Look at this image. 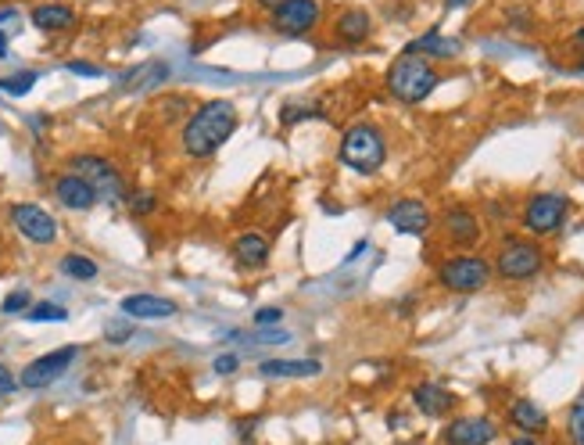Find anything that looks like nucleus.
<instances>
[{"label":"nucleus","mask_w":584,"mask_h":445,"mask_svg":"<svg viewBox=\"0 0 584 445\" xmlns=\"http://www.w3.org/2000/svg\"><path fill=\"white\" fill-rule=\"evenodd\" d=\"M237 130V108L233 101L219 98V101H205L198 112L190 115V123L183 126V151L190 158H212Z\"/></svg>","instance_id":"1"},{"label":"nucleus","mask_w":584,"mask_h":445,"mask_svg":"<svg viewBox=\"0 0 584 445\" xmlns=\"http://www.w3.org/2000/svg\"><path fill=\"white\" fill-rule=\"evenodd\" d=\"M438 86V72L427 58L420 54H399L387 68V91H391L402 105H420L430 98V91Z\"/></svg>","instance_id":"2"},{"label":"nucleus","mask_w":584,"mask_h":445,"mask_svg":"<svg viewBox=\"0 0 584 445\" xmlns=\"http://www.w3.org/2000/svg\"><path fill=\"white\" fill-rule=\"evenodd\" d=\"M383 158H387V144H383V137H380L376 126L355 123V126L344 133V140H341V162H344L348 169H355V172H362V176H373V172L383 165Z\"/></svg>","instance_id":"3"},{"label":"nucleus","mask_w":584,"mask_h":445,"mask_svg":"<svg viewBox=\"0 0 584 445\" xmlns=\"http://www.w3.org/2000/svg\"><path fill=\"white\" fill-rule=\"evenodd\" d=\"M541 266H545V255L534 241L506 237L499 248V258H495V274L502 281H531L541 274Z\"/></svg>","instance_id":"4"},{"label":"nucleus","mask_w":584,"mask_h":445,"mask_svg":"<svg viewBox=\"0 0 584 445\" xmlns=\"http://www.w3.org/2000/svg\"><path fill=\"white\" fill-rule=\"evenodd\" d=\"M68 172H75V176H83V180L97 191V198H108V202H119L122 195H126V180H122V172L108 162V158H101V155H72L68 158Z\"/></svg>","instance_id":"5"},{"label":"nucleus","mask_w":584,"mask_h":445,"mask_svg":"<svg viewBox=\"0 0 584 445\" xmlns=\"http://www.w3.org/2000/svg\"><path fill=\"white\" fill-rule=\"evenodd\" d=\"M438 281L448 291L470 295V291H480L484 284L492 281V266H488V258H480V255H455V258L441 262Z\"/></svg>","instance_id":"6"},{"label":"nucleus","mask_w":584,"mask_h":445,"mask_svg":"<svg viewBox=\"0 0 584 445\" xmlns=\"http://www.w3.org/2000/svg\"><path fill=\"white\" fill-rule=\"evenodd\" d=\"M75 355H79L75 345H65V348H54V352H47V355H36V360L19 374V385H22L26 392H40V388L54 385V381L75 363Z\"/></svg>","instance_id":"7"},{"label":"nucleus","mask_w":584,"mask_h":445,"mask_svg":"<svg viewBox=\"0 0 584 445\" xmlns=\"http://www.w3.org/2000/svg\"><path fill=\"white\" fill-rule=\"evenodd\" d=\"M566 209H570V202L563 195H534L527 202V209H524V226L531 234H538V237L556 234L563 226V219H566Z\"/></svg>","instance_id":"8"},{"label":"nucleus","mask_w":584,"mask_h":445,"mask_svg":"<svg viewBox=\"0 0 584 445\" xmlns=\"http://www.w3.org/2000/svg\"><path fill=\"white\" fill-rule=\"evenodd\" d=\"M12 223H15V230H19L26 241H33V244H54V241H58V219H54L47 209L33 205V202L12 205Z\"/></svg>","instance_id":"9"},{"label":"nucleus","mask_w":584,"mask_h":445,"mask_svg":"<svg viewBox=\"0 0 584 445\" xmlns=\"http://www.w3.org/2000/svg\"><path fill=\"white\" fill-rule=\"evenodd\" d=\"M320 22V4L316 0H287L272 12V29L283 36H302L309 29H316Z\"/></svg>","instance_id":"10"},{"label":"nucleus","mask_w":584,"mask_h":445,"mask_svg":"<svg viewBox=\"0 0 584 445\" xmlns=\"http://www.w3.org/2000/svg\"><path fill=\"white\" fill-rule=\"evenodd\" d=\"M495 434H499V427L488 417H459L445 427L441 438L448 445H488V441H495Z\"/></svg>","instance_id":"11"},{"label":"nucleus","mask_w":584,"mask_h":445,"mask_svg":"<svg viewBox=\"0 0 584 445\" xmlns=\"http://www.w3.org/2000/svg\"><path fill=\"white\" fill-rule=\"evenodd\" d=\"M54 198L68 209V212H86V209H93L97 202V191L83 180V176H75V172H65V176H58L54 180Z\"/></svg>","instance_id":"12"},{"label":"nucleus","mask_w":584,"mask_h":445,"mask_svg":"<svg viewBox=\"0 0 584 445\" xmlns=\"http://www.w3.org/2000/svg\"><path fill=\"white\" fill-rule=\"evenodd\" d=\"M387 223H391L399 234H423L430 226V209L416 198H402L391 205V212H387Z\"/></svg>","instance_id":"13"},{"label":"nucleus","mask_w":584,"mask_h":445,"mask_svg":"<svg viewBox=\"0 0 584 445\" xmlns=\"http://www.w3.org/2000/svg\"><path fill=\"white\" fill-rule=\"evenodd\" d=\"M122 313L133 316V320H169L176 316V306L162 295H147V291H137V295H126L122 302Z\"/></svg>","instance_id":"14"},{"label":"nucleus","mask_w":584,"mask_h":445,"mask_svg":"<svg viewBox=\"0 0 584 445\" xmlns=\"http://www.w3.org/2000/svg\"><path fill=\"white\" fill-rule=\"evenodd\" d=\"M258 370L262 377H276V381H305V377L323 374V363L320 360H265Z\"/></svg>","instance_id":"15"},{"label":"nucleus","mask_w":584,"mask_h":445,"mask_svg":"<svg viewBox=\"0 0 584 445\" xmlns=\"http://www.w3.org/2000/svg\"><path fill=\"white\" fill-rule=\"evenodd\" d=\"M233 258L241 270H258V266L269 262V241L262 234H241L233 241Z\"/></svg>","instance_id":"16"},{"label":"nucleus","mask_w":584,"mask_h":445,"mask_svg":"<svg viewBox=\"0 0 584 445\" xmlns=\"http://www.w3.org/2000/svg\"><path fill=\"white\" fill-rule=\"evenodd\" d=\"M33 26L43 29V33H61V29H72L75 26V12L68 4H36L33 8Z\"/></svg>","instance_id":"17"},{"label":"nucleus","mask_w":584,"mask_h":445,"mask_svg":"<svg viewBox=\"0 0 584 445\" xmlns=\"http://www.w3.org/2000/svg\"><path fill=\"white\" fill-rule=\"evenodd\" d=\"M445 234L455 241V244H477L480 237V223L470 209H448L445 212Z\"/></svg>","instance_id":"18"},{"label":"nucleus","mask_w":584,"mask_h":445,"mask_svg":"<svg viewBox=\"0 0 584 445\" xmlns=\"http://www.w3.org/2000/svg\"><path fill=\"white\" fill-rule=\"evenodd\" d=\"M413 402H416V409L427 413V417H445V413L455 406V395L445 392L441 385H420V388L413 392Z\"/></svg>","instance_id":"19"},{"label":"nucleus","mask_w":584,"mask_h":445,"mask_svg":"<svg viewBox=\"0 0 584 445\" xmlns=\"http://www.w3.org/2000/svg\"><path fill=\"white\" fill-rule=\"evenodd\" d=\"M509 420H513L520 431H527V434H541V431L548 427V413H545L538 402H531V399H517V402L509 406Z\"/></svg>","instance_id":"20"},{"label":"nucleus","mask_w":584,"mask_h":445,"mask_svg":"<svg viewBox=\"0 0 584 445\" xmlns=\"http://www.w3.org/2000/svg\"><path fill=\"white\" fill-rule=\"evenodd\" d=\"M406 51L409 54H420V58H455L459 54V40H448L441 33H427V36L413 40Z\"/></svg>","instance_id":"21"},{"label":"nucleus","mask_w":584,"mask_h":445,"mask_svg":"<svg viewBox=\"0 0 584 445\" xmlns=\"http://www.w3.org/2000/svg\"><path fill=\"white\" fill-rule=\"evenodd\" d=\"M369 15L366 12H344L341 19H337V36L344 40V44H362L366 36H369Z\"/></svg>","instance_id":"22"},{"label":"nucleus","mask_w":584,"mask_h":445,"mask_svg":"<svg viewBox=\"0 0 584 445\" xmlns=\"http://www.w3.org/2000/svg\"><path fill=\"white\" fill-rule=\"evenodd\" d=\"M61 274L72 277V281H79V284H90V281H97V274H101V270H97V262H93V258L72 251V255L61 258Z\"/></svg>","instance_id":"23"},{"label":"nucleus","mask_w":584,"mask_h":445,"mask_svg":"<svg viewBox=\"0 0 584 445\" xmlns=\"http://www.w3.org/2000/svg\"><path fill=\"white\" fill-rule=\"evenodd\" d=\"M26 316L33 323H61V320H68V309L65 306H54V302H40V306L26 309Z\"/></svg>","instance_id":"24"},{"label":"nucleus","mask_w":584,"mask_h":445,"mask_svg":"<svg viewBox=\"0 0 584 445\" xmlns=\"http://www.w3.org/2000/svg\"><path fill=\"white\" fill-rule=\"evenodd\" d=\"M566 431H570V441H573V445H584V388H580V395H577L573 406H570Z\"/></svg>","instance_id":"25"},{"label":"nucleus","mask_w":584,"mask_h":445,"mask_svg":"<svg viewBox=\"0 0 584 445\" xmlns=\"http://www.w3.org/2000/svg\"><path fill=\"white\" fill-rule=\"evenodd\" d=\"M33 86H36V72H19V75H12V79H0V91L12 94V98L29 94Z\"/></svg>","instance_id":"26"},{"label":"nucleus","mask_w":584,"mask_h":445,"mask_svg":"<svg viewBox=\"0 0 584 445\" xmlns=\"http://www.w3.org/2000/svg\"><path fill=\"white\" fill-rule=\"evenodd\" d=\"M154 209H158V198L151 191H133L130 195V212L133 216H151Z\"/></svg>","instance_id":"27"},{"label":"nucleus","mask_w":584,"mask_h":445,"mask_svg":"<svg viewBox=\"0 0 584 445\" xmlns=\"http://www.w3.org/2000/svg\"><path fill=\"white\" fill-rule=\"evenodd\" d=\"M33 298H29V291H12L8 298H4V306H0V313L4 316H15V313H26V306H29Z\"/></svg>","instance_id":"28"},{"label":"nucleus","mask_w":584,"mask_h":445,"mask_svg":"<svg viewBox=\"0 0 584 445\" xmlns=\"http://www.w3.org/2000/svg\"><path fill=\"white\" fill-rule=\"evenodd\" d=\"M19 392V377L4 367V363H0V399H8V395H15Z\"/></svg>","instance_id":"29"},{"label":"nucleus","mask_w":584,"mask_h":445,"mask_svg":"<svg viewBox=\"0 0 584 445\" xmlns=\"http://www.w3.org/2000/svg\"><path fill=\"white\" fill-rule=\"evenodd\" d=\"M237 367H241V360H237L233 352H223V355H216V374H223V377H226V374H233Z\"/></svg>","instance_id":"30"},{"label":"nucleus","mask_w":584,"mask_h":445,"mask_svg":"<svg viewBox=\"0 0 584 445\" xmlns=\"http://www.w3.org/2000/svg\"><path fill=\"white\" fill-rule=\"evenodd\" d=\"M280 320H283V309H276V306L255 313V323H258V327H265V323H280Z\"/></svg>","instance_id":"31"},{"label":"nucleus","mask_w":584,"mask_h":445,"mask_svg":"<svg viewBox=\"0 0 584 445\" xmlns=\"http://www.w3.org/2000/svg\"><path fill=\"white\" fill-rule=\"evenodd\" d=\"M68 72H79V75H101L97 65H86V61H68Z\"/></svg>","instance_id":"32"},{"label":"nucleus","mask_w":584,"mask_h":445,"mask_svg":"<svg viewBox=\"0 0 584 445\" xmlns=\"http://www.w3.org/2000/svg\"><path fill=\"white\" fill-rule=\"evenodd\" d=\"M258 4H262V8H265V12H276V8H280V4H287V0H258Z\"/></svg>","instance_id":"33"},{"label":"nucleus","mask_w":584,"mask_h":445,"mask_svg":"<svg viewBox=\"0 0 584 445\" xmlns=\"http://www.w3.org/2000/svg\"><path fill=\"white\" fill-rule=\"evenodd\" d=\"M573 47H580V51H584V29H577V33H573Z\"/></svg>","instance_id":"34"},{"label":"nucleus","mask_w":584,"mask_h":445,"mask_svg":"<svg viewBox=\"0 0 584 445\" xmlns=\"http://www.w3.org/2000/svg\"><path fill=\"white\" fill-rule=\"evenodd\" d=\"M509 445H538V441H534V438H513Z\"/></svg>","instance_id":"35"},{"label":"nucleus","mask_w":584,"mask_h":445,"mask_svg":"<svg viewBox=\"0 0 584 445\" xmlns=\"http://www.w3.org/2000/svg\"><path fill=\"white\" fill-rule=\"evenodd\" d=\"M4 54H8V36L0 33V58H4Z\"/></svg>","instance_id":"36"},{"label":"nucleus","mask_w":584,"mask_h":445,"mask_svg":"<svg viewBox=\"0 0 584 445\" xmlns=\"http://www.w3.org/2000/svg\"><path fill=\"white\" fill-rule=\"evenodd\" d=\"M577 72H580V75H584V61H580V65H577Z\"/></svg>","instance_id":"37"},{"label":"nucleus","mask_w":584,"mask_h":445,"mask_svg":"<svg viewBox=\"0 0 584 445\" xmlns=\"http://www.w3.org/2000/svg\"><path fill=\"white\" fill-rule=\"evenodd\" d=\"M448 4H459V0H448Z\"/></svg>","instance_id":"38"}]
</instances>
